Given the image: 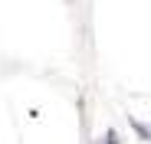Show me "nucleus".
Instances as JSON below:
<instances>
[{
  "mask_svg": "<svg viewBox=\"0 0 151 144\" xmlns=\"http://www.w3.org/2000/svg\"><path fill=\"white\" fill-rule=\"evenodd\" d=\"M128 121H132V128H135V134H138V138H145V141H151V128H148V125H141L138 118H128Z\"/></svg>",
  "mask_w": 151,
  "mask_h": 144,
  "instance_id": "1",
  "label": "nucleus"
}]
</instances>
